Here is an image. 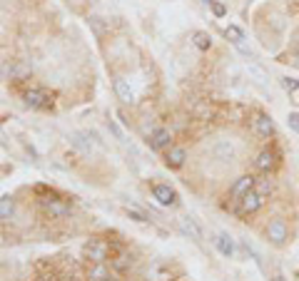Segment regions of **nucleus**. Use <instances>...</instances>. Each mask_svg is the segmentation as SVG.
<instances>
[{
  "label": "nucleus",
  "mask_w": 299,
  "mask_h": 281,
  "mask_svg": "<svg viewBox=\"0 0 299 281\" xmlns=\"http://www.w3.org/2000/svg\"><path fill=\"white\" fill-rule=\"evenodd\" d=\"M169 142H172V132L165 130V127H160V130H155L150 134V147L152 150H165V147H169Z\"/></svg>",
  "instance_id": "obj_7"
},
{
  "label": "nucleus",
  "mask_w": 299,
  "mask_h": 281,
  "mask_svg": "<svg viewBox=\"0 0 299 281\" xmlns=\"http://www.w3.org/2000/svg\"><path fill=\"white\" fill-rule=\"evenodd\" d=\"M90 28H93V33L97 38H105V33H108V25L102 22V18H97V15L90 18Z\"/></svg>",
  "instance_id": "obj_21"
},
{
  "label": "nucleus",
  "mask_w": 299,
  "mask_h": 281,
  "mask_svg": "<svg viewBox=\"0 0 299 281\" xmlns=\"http://www.w3.org/2000/svg\"><path fill=\"white\" fill-rule=\"evenodd\" d=\"M112 266H115L117 271H125V269L130 266V259H127V256H117V259L112 262Z\"/></svg>",
  "instance_id": "obj_25"
},
{
  "label": "nucleus",
  "mask_w": 299,
  "mask_h": 281,
  "mask_svg": "<svg viewBox=\"0 0 299 281\" xmlns=\"http://www.w3.org/2000/svg\"><path fill=\"white\" fill-rule=\"evenodd\" d=\"M13 209H15V204H13V197H10V194H3V197H0V217H3V222H10Z\"/></svg>",
  "instance_id": "obj_18"
},
{
  "label": "nucleus",
  "mask_w": 299,
  "mask_h": 281,
  "mask_svg": "<svg viewBox=\"0 0 299 281\" xmlns=\"http://www.w3.org/2000/svg\"><path fill=\"white\" fill-rule=\"evenodd\" d=\"M180 226H182V231H185V234H189V239H195V242H200V239H202V229L195 224V219L182 217V219H180Z\"/></svg>",
  "instance_id": "obj_16"
},
{
  "label": "nucleus",
  "mask_w": 299,
  "mask_h": 281,
  "mask_svg": "<svg viewBox=\"0 0 299 281\" xmlns=\"http://www.w3.org/2000/svg\"><path fill=\"white\" fill-rule=\"evenodd\" d=\"M40 204H42V209L50 214V217H65V214H70V206L62 204L60 199H40Z\"/></svg>",
  "instance_id": "obj_8"
},
{
  "label": "nucleus",
  "mask_w": 299,
  "mask_h": 281,
  "mask_svg": "<svg viewBox=\"0 0 299 281\" xmlns=\"http://www.w3.org/2000/svg\"><path fill=\"white\" fill-rule=\"evenodd\" d=\"M192 42H195V48L202 50V53L212 48V38H209L207 33H195V35H192Z\"/></svg>",
  "instance_id": "obj_20"
},
{
  "label": "nucleus",
  "mask_w": 299,
  "mask_h": 281,
  "mask_svg": "<svg viewBox=\"0 0 299 281\" xmlns=\"http://www.w3.org/2000/svg\"><path fill=\"white\" fill-rule=\"evenodd\" d=\"M23 97H25V105H28L30 110H53V95L40 90V87L28 90Z\"/></svg>",
  "instance_id": "obj_1"
},
{
  "label": "nucleus",
  "mask_w": 299,
  "mask_h": 281,
  "mask_svg": "<svg viewBox=\"0 0 299 281\" xmlns=\"http://www.w3.org/2000/svg\"><path fill=\"white\" fill-rule=\"evenodd\" d=\"M257 192H260L262 197H267V194L272 192V184H269V182H260V184H257Z\"/></svg>",
  "instance_id": "obj_28"
},
{
  "label": "nucleus",
  "mask_w": 299,
  "mask_h": 281,
  "mask_svg": "<svg viewBox=\"0 0 299 281\" xmlns=\"http://www.w3.org/2000/svg\"><path fill=\"white\" fill-rule=\"evenodd\" d=\"M209 8H212V13H215L217 18H224V13H227V8H224L222 3H217V0H215V3H212Z\"/></svg>",
  "instance_id": "obj_27"
},
{
  "label": "nucleus",
  "mask_w": 299,
  "mask_h": 281,
  "mask_svg": "<svg viewBox=\"0 0 299 281\" xmlns=\"http://www.w3.org/2000/svg\"><path fill=\"white\" fill-rule=\"evenodd\" d=\"M115 95H117L122 102H127V105H130V102H135V95H132L130 85H127L122 77H117V80H115Z\"/></svg>",
  "instance_id": "obj_14"
},
{
  "label": "nucleus",
  "mask_w": 299,
  "mask_h": 281,
  "mask_svg": "<svg viewBox=\"0 0 299 281\" xmlns=\"http://www.w3.org/2000/svg\"><path fill=\"white\" fill-rule=\"evenodd\" d=\"M185 159H187V152L182 150V147H169L167 157H165V162H167L169 169H180L185 165Z\"/></svg>",
  "instance_id": "obj_13"
},
{
  "label": "nucleus",
  "mask_w": 299,
  "mask_h": 281,
  "mask_svg": "<svg viewBox=\"0 0 299 281\" xmlns=\"http://www.w3.org/2000/svg\"><path fill=\"white\" fill-rule=\"evenodd\" d=\"M287 125H289V130L297 132L299 134V112H289V117H287Z\"/></svg>",
  "instance_id": "obj_24"
},
{
  "label": "nucleus",
  "mask_w": 299,
  "mask_h": 281,
  "mask_svg": "<svg viewBox=\"0 0 299 281\" xmlns=\"http://www.w3.org/2000/svg\"><path fill=\"white\" fill-rule=\"evenodd\" d=\"M264 204V197H262L257 189H252V192H247L242 199H240V206H237V212L240 214H254L260 206Z\"/></svg>",
  "instance_id": "obj_3"
},
{
  "label": "nucleus",
  "mask_w": 299,
  "mask_h": 281,
  "mask_svg": "<svg viewBox=\"0 0 299 281\" xmlns=\"http://www.w3.org/2000/svg\"><path fill=\"white\" fill-rule=\"evenodd\" d=\"M272 281H284V276H274V279H272Z\"/></svg>",
  "instance_id": "obj_29"
},
{
  "label": "nucleus",
  "mask_w": 299,
  "mask_h": 281,
  "mask_svg": "<svg viewBox=\"0 0 299 281\" xmlns=\"http://www.w3.org/2000/svg\"><path fill=\"white\" fill-rule=\"evenodd\" d=\"M257 187V179L252 177V174H244V177H240L234 184H232V189H229V197L232 199H242L247 192H252V189Z\"/></svg>",
  "instance_id": "obj_5"
},
{
  "label": "nucleus",
  "mask_w": 299,
  "mask_h": 281,
  "mask_svg": "<svg viewBox=\"0 0 299 281\" xmlns=\"http://www.w3.org/2000/svg\"><path fill=\"white\" fill-rule=\"evenodd\" d=\"M127 217L135 219V222H140V224H147L150 222L147 214H142V212H140V209H135V206H127Z\"/></svg>",
  "instance_id": "obj_22"
},
{
  "label": "nucleus",
  "mask_w": 299,
  "mask_h": 281,
  "mask_svg": "<svg viewBox=\"0 0 299 281\" xmlns=\"http://www.w3.org/2000/svg\"><path fill=\"white\" fill-rule=\"evenodd\" d=\"M280 82H282V87H284L287 92H297L299 90V80H294V77H282Z\"/></svg>",
  "instance_id": "obj_23"
},
{
  "label": "nucleus",
  "mask_w": 299,
  "mask_h": 281,
  "mask_svg": "<svg viewBox=\"0 0 299 281\" xmlns=\"http://www.w3.org/2000/svg\"><path fill=\"white\" fill-rule=\"evenodd\" d=\"M88 279H90V281H112L110 269L105 266V262H102V264H93V269L88 271Z\"/></svg>",
  "instance_id": "obj_15"
},
{
  "label": "nucleus",
  "mask_w": 299,
  "mask_h": 281,
  "mask_svg": "<svg viewBox=\"0 0 299 281\" xmlns=\"http://www.w3.org/2000/svg\"><path fill=\"white\" fill-rule=\"evenodd\" d=\"M202 3H205V5H212V3H215V0H202Z\"/></svg>",
  "instance_id": "obj_30"
},
{
  "label": "nucleus",
  "mask_w": 299,
  "mask_h": 281,
  "mask_svg": "<svg viewBox=\"0 0 299 281\" xmlns=\"http://www.w3.org/2000/svg\"><path fill=\"white\" fill-rule=\"evenodd\" d=\"M82 254L93 264H102V262H108V256H110V244L102 242V239H90V242L85 244Z\"/></svg>",
  "instance_id": "obj_2"
},
{
  "label": "nucleus",
  "mask_w": 299,
  "mask_h": 281,
  "mask_svg": "<svg viewBox=\"0 0 299 281\" xmlns=\"http://www.w3.org/2000/svg\"><path fill=\"white\" fill-rule=\"evenodd\" d=\"M70 142H73V147H77L82 154H90V152H93V142H90L88 134H82V132H73Z\"/></svg>",
  "instance_id": "obj_17"
},
{
  "label": "nucleus",
  "mask_w": 299,
  "mask_h": 281,
  "mask_svg": "<svg viewBox=\"0 0 299 281\" xmlns=\"http://www.w3.org/2000/svg\"><path fill=\"white\" fill-rule=\"evenodd\" d=\"M215 246H217V251L222 254L224 259H232L234 256V242H232L229 234H217L215 237Z\"/></svg>",
  "instance_id": "obj_9"
},
{
  "label": "nucleus",
  "mask_w": 299,
  "mask_h": 281,
  "mask_svg": "<svg viewBox=\"0 0 299 281\" xmlns=\"http://www.w3.org/2000/svg\"><path fill=\"white\" fill-rule=\"evenodd\" d=\"M212 154H215V159H220V162H229V159H234V147H232L227 139H220V142H215Z\"/></svg>",
  "instance_id": "obj_10"
},
{
  "label": "nucleus",
  "mask_w": 299,
  "mask_h": 281,
  "mask_svg": "<svg viewBox=\"0 0 299 281\" xmlns=\"http://www.w3.org/2000/svg\"><path fill=\"white\" fill-rule=\"evenodd\" d=\"M287 234H289V231H287V224H284L282 219H274L272 224L267 226V239L274 244V246H282V244L287 242Z\"/></svg>",
  "instance_id": "obj_6"
},
{
  "label": "nucleus",
  "mask_w": 299,
  "mask_h": 281,
  "mask_svg": "<svg viewBox=\"0 0 299 281\" xmlns=\"http://www.w3.org/2000/svg\"><path fill=\"white\" fill-rule=\"evenodd\" d=\"M152 197L157 199L160 206H175L177 204V192L169 187V184H155L152 187Z\"/></svg>",
  "instance_id": "obj_4"
},
{
  "label": "nucleus",
  "mask_w": 299,
  "mask_h": 281,
  "mask_svg": "<svg viewBox=\"0 0 299 281\" xmlns=\"http://www.w3.org/2000/svg\"><path fill=\"white\" fill-rule=\"evenodd\" d=\"M224 35L232 40V42H234V45H237L240 50H244V33L240 30V28H237V25H229V28L224 30Z\"/></svg>",
  "instance_id": "obj_19"
},
{
  "label": "nucleus",
  "mask_w": 299,
  "mask_h": 281,
  "mask_svg": "<svg viewBox=\"0 0 299 281\" xmlns=\"http://www.w3.org/2000/svg\"><path fill=\"white\" fill-rule=\"evenodd\" d=\"M108 127H110V132L115 134V139H125V134H122V130L115 125V120H108Z\"/></svg>",
  "instance_id": "obj_26"
},
{
  "label": "nucleus",
  "mask_w": 299,
  "mask_h": 281,
  "mask_svg": "<svg viewBox=\"0 0 299 281\" xmlns=\"http://www.w3.org/2000/svg\"><path fill=\"white\" fill-rule=\"evenodd\" d=\"M257 169L260 172H272V169L277 167V152H272V150H264L257 154Z\"/></svg>",
  "instance_id": "obj_11"
},
{
  "label": "nucleus",
  "mask_w": 299,
  "mask_h": 281,
  "mask_svg": "<svg viewBox=\"0 0 299 281\" xmlns=\"http://www.w3.org/2000/svg\"><path fill=\"white\" fill-rule=\"evenodd\" d=\"M254 130L260 137H272L274 134V122H272V117L269 114H257L254 117Z\"/></svg>",
  "instance_id": "obj_12"
}]
</instances>
